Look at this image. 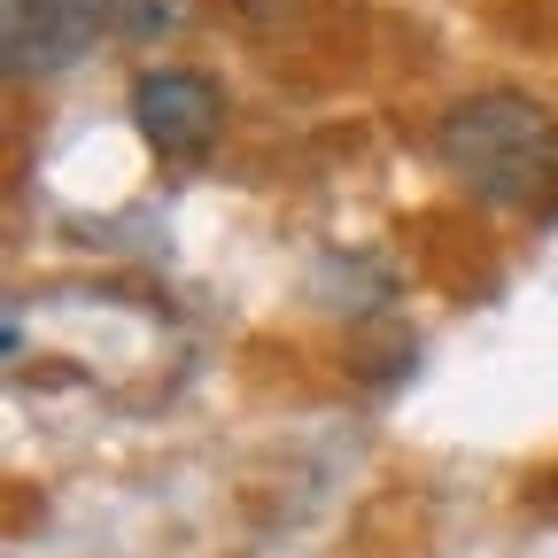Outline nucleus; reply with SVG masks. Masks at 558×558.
Listing matches in <instances>:
<instances>
[{
  "label": "nucleus",
  "instance_id": "obj_1",
  "mask_svg": "<svg viewBox=\"0 0 558 558\" xmlns=\"http://www.w3.org/2000/svg\"><path fill=\"white\" fill-rule=\"evenodd\" d=\"M435 156L465 194L497 209H535L558 186V117L535 109L527 94H473L442 117Z\"/></svg>",
  "mask_w": 558,
  "mask_h": 558
},
{
  "label": "nucleus",
  "instance_id": "obj_2",
  "mask_svg": "<svg viewBox=\"0 0 558 558\" xmlns=\"http://www.w3.org/2000/svg\"><path fill=\"white\" fill-rule=\"evenodd\" d=\"M94 0H0V54L9 78H47L94 47Z\"/></svg>",
  "mask_w": 558,
  "mask_h": 558
},
{
  "label": "nucleus",
  "instance_id": "obj_3",
  "mask_svg": "<svg viewBox=\"0 0 558 558\" xmlns=\"http://www.w3.org/2000/svg\"><path fill=\"white\" fill-rule=\"evenodd\" d=\"M218 117H226V101L202 70H148V78L132 86V124L163 156H202L209 140H218Z\"/></svg>",
  "mask_w": 558,
  "mask_h": 558
},
{
  "label": "nucleus",
  "instance_id": "obj_4",
  "mask_svg": "<svg viewBox=\"0 0 558 558\" xmlns=\"http://www.w3.org/2000/svg\"><path fill=\"white\" fill-rule=\"evenodd\" d=\"M186 16H194V0H94V24L117 32V39H132V47L171 39Z\"/></svg>",
  "mask_w": 558,
  "mask_h": 558
}]
</instances>
